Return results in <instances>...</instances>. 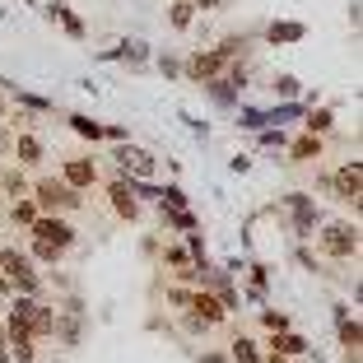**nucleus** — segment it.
<instances>
[{
  "label": "nucleus",
  "instance_id": "f257e3e1",
  "mask_svg": "<svg viewBox=\"0 0 363 363\" xmlns=\"http://www.w3.org/2000/svg\"><path fill=\"white\" fill-rule=\"evenodd\" d=\"M33 205H38V214H70L84 205V191H75L70 182L61 177H43V182H33Z\"/></svg>",
  "mask_w": 363,
  "mask_h": 363
},
{
  "label": "nucleus",
  "instance_id": "f03ea898",
  "mask_svg": "<svg viewBox=\"0 0 363 363\" xmlns=\"http://www.w3.org/2000/svg\"><path fill=\"white\" fill-rule=\"evenodd\" d=\"M0 279L10 284V294H43V275L33 270V257H23L19 247H0Z\"/></svg>",
  "mask_w": 363,
  "mask_h": 363
},
{
  "label": "nucleus",
  "instance_id": "7ed1b4c3",
  "mask_svg": "<svg viewBox=\"0 0 363 363\" xmlns=\"http://www.w3.org/2000/svg\"><path fill=\"white\" fill-rule=\"evenodd\" d=\"M317 238V252L321 257H331V261H350V257H359V224H326L321 233H312Z\"/></svg>",
  "mask_w": 363,
  "mask_h": 363
},
{
  "label": "nucleus",
  "instance_id": "20e7f679",
  "mask_svg": "<svg viewBox=\"0 0 363 363\" xmlns=\"http://www.w3.org/2000/svg\"><path fill=\"white\" fill-rule=\"evenodd\" d=\"M52 335L65 345V350H75V345L84 340V303L65 298L61 308H52Z\"/></svg>",
  "mask_w": 363,
  "mask_h": 363
},
{
  "label": "nucleus",
  "instance_id": "39448f33",
  "mask_svg": "<svg viewBox=\"0 0 363 363\" xmlns=\"http://www.w3.org/2000/svg\"><path fill=\"white\" fill-rule=\"evenodd\" d=\"M326 186H331V196H335V201L354 205V214H359V196H363V163H359V159L340 163V168H335L331 177H326Z\"/></svg>",
  "mask_w": 363,
  "mask_h": 363
},
{
  "label": "nucleus",
  "instance_id": "423d86ee",
  "mask_svg": "<svg viewBox=\"0 0 363 363\" xmlns=\"http://www.w3.org/2000/svg\"><path fill=\"white\" fill-rule=\"evenodd\" d=\"M112 159H117L121 177H135V182H154L159 177V159H154L150 150H140V145H121Z\"/></svg>",
  "mask_w": 363,
  "mask_h": 363
},
{
  "label": "nucleus",
  "instance_id": "0eeeda50",
  "mask_svg": "<svg viewBox=\"0 0 363 363\" xmlns=\"http://www.w3.org/2000/svg\"><path fill=\"white\" fill-rule=\"evenodd\" d=\"M28 238H43V242H56V247H65V252L75 247V228L65 224L61 214H38V219L28 224Z\"/></svg>",
  "mask_w": 363,
  "mask_h": 363
},
{
  "label": "nucleus",
  "instance_id": "6e6552de",
  "mask_svg": "<svg viewBox=\"0 0 363 363\" xmlns=\"http://www.w3.org/2000/svg\"><path fill=\"white\" fill-rule=\"evenodd\" d=\"M186 312H196V317H201L205 326H210V331L228 321V308H224L219 298H214L210 289H196V294H191V303H186Z\"/></svg>",
  "mask_w": 363,
  "mask_h": 363
},
{
  "label": "nucleus",
  "instance_id": "1a4fd4ad",
  "mask_svg": "<svg viewBox=\"0 0 363 363\" xmlns=\"http://www.w3.org/2000/svg\"><path fill=\"white\" fill-rule=\"evenodd\" d=\"M107 196H112V210H117L121 219H135V214H140V201H135V196H140V186H135L130 177L112 182V191H107Z\"/></svg>",
  "mask_w": 363,
  "mask_h": 363
},
{
  "label": "nucleus",
  "instance_id": "9d476101",
  "mask_svg": "<svg viewBox=\"0 0 363 363\" xmlns=\"http://www.w3.org/2000/svg\"><path fill=\"white\" fill-rule=\"evenodd\" d=\"M61 182H70L75 191H89L98 182V168H94V159H65V168H61Z\"/></svg>",
  "mask_w": 363,
  "mask_h": 363
},
{
  "label": "nucleus",
  "instance_id": "9b49d317",
  "mask_svg": "<svg viewBox=\"0 0 363 363\" xmlns=\"http://www.w3.org/2000/svg\"><path fill=\"white\" fill-rule=\"evenodd\" d=\"M14 159H19L23 168L43 163V140L33 135V130H19V135H14Z\"/></svg>",
  "mask_w": 363,
  "mask_h": 363
},
{
  "label": "nucleus",
  "instance_id": "f8f14e48",
  "mask_svg": "<svg viewBox=\"0 0 363 363\" xmlns=\"http://www.w3.org/2000/svg\"><path fill=\"white\" fill-rule=\"evenodd\" d=\"M163 266H172L177 279H196V257L186 247H163Z\"/></svg>",
  "mask_w": 363,
  "mask_h": 363
},
{
  "label": "nucleus",
  "instance_id": "ddd939ff",
  "mask_svg": "<svg viewBox=\"0 0 363 363\" xmlns=\"http://www.w3.org/2000/svg\"><path fill=\"white\" fill-rule=\"evenodd\" d=\"M326 154V135H303L294 140V150H289V163H312Z\"/></svg>",
  "mask_w": 363,
  "mask_h": 363
},
{
  "label": "nucleus",
  "instance_id": "4468645a",
  "mask_svg": "<svg viewBox=\"0 0 363 363\" xmlns=\"http://www.w3.org/2000/svg\"><path fill=\"white\" fill-rule=\"evenodd\" d=\"M289 210H294V219H298V238H312V228H317V210H312L308 196H289Z\"/></svg>",
  "mask_w": 363,
  "mask_h": 363
},
{
  "label": "nucleus",
  "instance_id": "2eb2a0df",
  "mask_svg": "<svg viewBox=\"0 0 363 363\" xmlns=\"http://www.w3.org/2000/svg\"><path fill=\"white\" fill-rule=\"evenodd\" d=\"M270 350L284 354V359H294V354H308V340H303L298 331H275L270 335Z\"/></svg>",
  "mask_w": 363,
  "mask_h": 363
},
{
  "label": "nucleus",
  "instance_id": "dca6fc26",
  "mask_svg": "<svg viewBox=\"0 0 363 363\" xmlns=\"http://www.w3.org/2000/svg\"><path fill=\"white\" fill-rule=\"evenodd\" d=\"M303 38H308V28H303V23H270V28H266V43L270 47H279V43H303Z\"/></svg>",
  "mask_w": 363,
  "mask_h": 363
},
{
  "label": "nucleus",
  "instance_id": "f3484780",
  "mask_svg": "<svg viewBox=\"0 0 363 363\" xmlns=\"http://www.w3.org/2000/svg\"><path fill=\"white\" fill-rule=\"evenodd\" d=\"M266 354L257 350V340H247V335H238L233 345H228V363H261Z\"/></svg>",
  "mask_w": 363,
  "mask_h": 363
},
{
  "label": "nucleus",
  "instance_id": "a211bd4d",
  "mask_svg": "<svg viewBox=\"0 0 363 363\" xmlns=\"http://www.w3.org/2000/svg\"><path fill=\"white\" fill-rule=\"evenodd\" d=\"M168 23L177 33H186L196 23V5H191V0H172V5H168Z\"/></svg>",
  "mask_w": 363,
  "mask_h": 363
},
{
  "label": "nucleus",
  "instance_id": "6ab92c4d",
  "mask_svg": "<svg viewBox=\"0 0 363 363\" xmlns=\"http://www.w3.org/2000/svg\"><path fill=\"white\" fill-rule=\"evenodd\" d=\"M47 10H52V19H61V23H65V33H70V38H84V23L75 19V10H70L65 0H52Z\"/></svg>",
  "mask_w": 363,
  "mask_h": 363
},
{
  "label": "nucleus",
  "instance_id": "aec40b11",
  "mask_svg": "<svg viewBox=\"0 0 363 363\" xmlns=\"http://www.w3.org/2000/svg\"><path fill=\"white\" fill-rule=\"evenodd\" d=\"M335 130V112L331 107H312L308 112V135H331Z\"/></svg>",
  "mask_w": 363,
  "mask_h": 363
},
{
  "label": "nucleus",
  "instance_id": "412c9836",
  "mask_svg": "<svg viewBox=\"0 0 363 363\" xmlns=\"http://www.w3.org/2000/svg\"><path fill=\"white\" fill-rule=\"evenodd\" d=\"M28 252H33V261H43V266H56V261L65 257V247L43 242V238H28Z\"/></svg>",
  "mask_w": 363,
  "mask_h": 363
},
{
  "label": "nucleus",
  "instance_id": "4be33fe9",
  "mask_svg": "<svg viewBox=\"0 0 363 363\" xmlns=\"http://www.w3.org/2000/svg\"><path fill=\"white\" fill-rule=\"evenodd\" d=\"M10 219L19 228H28L33 219H38V205H33V196H19V201H10Z\"/></svg>",
  "mask_w": 363,
  "mask_h": 363
},
{
  "label": "nucleus",
  "instance_id": "5701e85b",
  "mask_svg": "<svg viewBox=\"0 0 363 363\" xmlns=\"http://www.w3.org/2000/svg\"><path fill=\"white\" fill-rule=\"evenodd\" d=\"M0 186H5V196H10V201H19V196H28V191H33L28 182H23V172H14V168L0 172Z\"/></svg>",
  "mask_w": 363,
  "mask_h": 363
},
{
  "label": "nucleus",
  "instance_id": "b1692460",
  "mask_svg": "<svg viewBox=\"0 0 363 363\" xmlns=\"http://www.w3.org/2000/svg\"><path fill=\"white\" fill-rule=\"evenodd\" d=\"M340 345H345V350H359V345H363V326H359V317H345V312H340Z\"/></svg>",
  "mask_w": 363,
  "mask_h": 363
},
{
  "label": "nucleus",
  "instance_id": "393cba45",
  "mask_svg": "<svg viewBox=\"0 0 363 363\" xmlns=\"http://www.w3.org/2000/svg\"><path fill=\"white\" fill-rule=\"evenodd\" d=\"M70 130L84 135V140H107V126H98V121H89V117H70Z\"/></svg>",
  "mask_w": 363,
  "mask_h": 363
},
{
  "label": "nucleus",
  "instance_id": "a878e982",
  "mask_svg": "<svg viewBox=\"0 0 363 363\" xmlns=\"http://www.w3.org/2000/svg\"><path fill=\"white\" fill-rule=\"evenodd\" d=\"M121 61H126V65H145V61H150V47H145V43H121Z\"/></svg>",
  "mask_w": 363,
  "mask_h": 363
},
{
  "label": "nucleus",
  "instance_id": "bb28decb",
  "mask_svg": "<svg viewBox=\"0 0 363 363\" xmlns=\"http://www.w3.org/2000/svg\"><path fill=\"white\" fill-rule=\"evenodd\" d=\"M275 94L279 98H294V94H298V79H294V75H279L275 79Z\"/></svg>",
  "mask_w": 363,
  "mask_h": 363
},
{
  "label": "nucleus",
  "instance_id": "cd10ccee",
  "mask_svg": "<svg viewBox=\"0 0 363 363\" xmlns=\"http://www.w3.org/2000/svg\"><path fill=\"white\" fill-rule=\"evenodd\" d=\"M168 303L177 312H186V303H191V289H168Z\"/></svg>",
  "mask_w": 363,
  "mask_h": 363
},
{
  "label": "nucleus",
  "instance_id": "c85d7f7f",
  "mask_svg": "<svg viewBox=\"0 0 363 363\" xmlns=\"http://www.w3.org/2000/svg\"><path fill=\"white\" fill-rule=\"evenodd\" d=\"M261 321H266L270 331H289V317H284V312H261Z\"/></svg>",
  "mask_w": 363,
  "mask_h": 363
},
{
  "label": "nucleus",
  "instance_id": "c756f323",
  "mask_svg": "<svg viewBox=\"0 0 363 363\" xmlns=\"http://www.w3.org/2000/svg\"><path fill=\"white\" fill-rule=\"evenodd\" d=\"M196 10H219V5H224V0H191Z\"/></svg>",
  "mask_w": 363,
  "mask_h": 363
},
{
  "label": "nucleus",
  "instance_id": "7c9ffc66",
  "mask_svg": "<svg viewBox=\"0 0 363 363\" xmlns=\"http://www.w3.org/2000/svg\"><path fill=\"white\" fill-rule=\"evenodd\" d=\"M201 363H228V354H205Z\"/></svg>",
  "mask_w": 363,
  "mask_h": 363
},
{
  "label": "nucleus",
  "instance_id": "2f4dec72",
  "mask_svg": "<svg viewBox=\"0 0 363 363\" xmlns=\"http://www.w3.org/2000/svg\"><path fill=\"white\" fill-rule=\"evenodd\" d=\"M261 363H289V359H284V354H275V350H270V359H261Z\"/></svg>",
  "mask_w": 363,
  "mask_h": 363
},
{
  "label": "nucleus",
  "instance_id": "473e14b6",
  "mask_svg": "<svg viewBox=\"0 0 363 363\" xmlns=\"http://www.w3.org/2000/svg\"><path fill=\"white\" fill-rule=\"evenodd\" d=\"M0 121H5V98H0Z\"/></svg>",
  "mask_w": 363,
  "mask_h": 363
},
{
  "label": "nucleus",
  "instance_id": "72a5a7b5",
  "mask_svg": "<svg viewBox=\"0 0 363 363\" xmlns=\"http://www.w3.org/2000/svg\"><path fill=\"white\" fill-rule=\"evenodd\" d=\"M0 345H5V340H0ZM0 359H5V350H0Z\"/></svg>",
  "mask_w": 363,
  "mask_h": 363
}]
</instances>
